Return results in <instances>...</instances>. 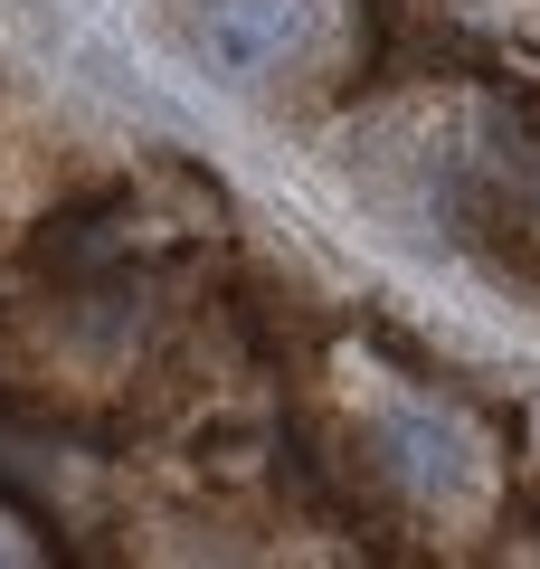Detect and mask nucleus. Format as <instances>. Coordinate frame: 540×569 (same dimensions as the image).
Returning <instances> with one entry per match:
<instances>
[{
  "label": "nucleus",
  "mask_w": 540,
  "mask_h": 569,
  "mask_svg": "<svg viewBox=\"0 0 540 569\" xmlns=\"http://www.w3.org/2000/svg\"><path fill=\"white\" fill-rule=\"evenodd\" d=\"M190 48L209 58V77L266 86L313 48V0H190Z\"/></svg>",
  "instance_id": "1"
},
{
  "label": "nucleus",
  "mask_w": 540,
  "mask_h": 569,
  "mask_svg": "<svg viewBox=\"0 0 540 569\" xmlns=\"http://www.w3.org/2000/svg\"><path fill=\"white\" fill-rule=\"evenodd\" d=\"M389 447H399V475H408V485H427V493H456V485H464V456H456L446 427L399 418V427H389Z\"/></svg>",
  "instance_id": "2"
}]
</instances>
